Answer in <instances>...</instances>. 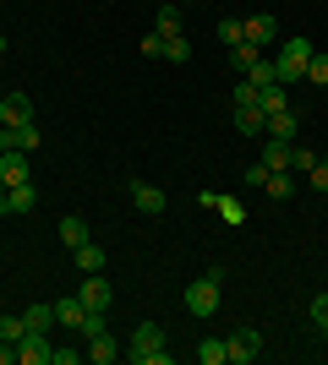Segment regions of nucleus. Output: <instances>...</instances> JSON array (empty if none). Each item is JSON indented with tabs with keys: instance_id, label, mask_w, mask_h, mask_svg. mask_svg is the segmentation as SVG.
Returning <instances> with one entry per match:
<instances>
[{
	"instance_id": "obj_11",
	"label": "nucleus",
	"mask_w": 328,
	"mask_h": 365,
	"mask_svg": "<svg viewBox=\"0 0 328 365\" xmlns=\"http://www.w3.org/2000/svg\"><path fill=\"white\" fill-rule=\"evenodd\" d=\"M22 120H33V98L28 93H6L0 98V125H22Z\"/></svg>"
},
{
	"instance_id": "obj_12",
	"label": "nucleus",
	"mask_w": 328,
	"mask_h": 365,
	"mask_svg": "<svg viewBox=\"0 0 328 365\" xmlns=\"http://www.w3.org/2000/svg\"><path fill=\"white\" fill-rule=\"evenodd\" d=\"M241 28H247V44H257V49H268L274 38H279V22H274L268 11H263V16H247Z\"/></svg>"
},
{
	"instance_id": "obj_35",
	"label": "nucleus",
	"mask_w": 328,
	"mask_h": 365,
	"mask_svg": "<svg viewBox=\"0 0 328 365\" xmlns=\"http://www.w3.org/2000/svg\"><path fill=\"white\" fill-rule=\"evenodd\" d=\"M142 55H148V61H159V55H164V33H148V38H142Z\"/></svg>"
},
{
	"instance_id": "obj_37",
	"label": "nucleus",
	"mask_w": 328,
	"mask_h": 365,
	"mask_svg": "<svg viewBox=\"0 0 328 365\" xmlns=\"http://www.w3.org/2000/svg\"><path fill=\"white\" fill-rule=\"evenodd\" d=\"M235 104H257V88H252L247 76H241V88H235Z\"/></svg>"
},
{
	"instance_id": "obj_16",
	"label": "nucleus",
	"mask_w": 328,
	"mask_h": 365,
	"mask_svg": "<svg viewBox=\"0 0 328 365\" xmlns=\"http://www.w3.org/2000/svg\"><path fill=\"white\" fill-rule=\"evenodd\" d=\"M82 317H88V305H82L77 294L55 300V322H61V327H71V333H77V327H82Z\"/></svg>"
},
{
	"instance_id": "obj_6",
	"label": "nucleus",
	"mask_w": 328,
	"mask_h": 365,
	"mask_svg": "<svg viewBox=\"0 0 328 365\" xmlns=\"http://www.w3.org/2000/svg\"><path fill=\"white\" fill-rule=\"evenodd\" d=\"M49 354H55V344H49V333H39V327H28V333H22V344H16V365H49Z\"/></svg>"
},
{
	"instance_id": "obj_38",
	"label": "nucleus",
	"mask_w": 328,
	"mask_h": 365,
	"mask_svg": "<svg viewBox=\"0 0 328 365\" xmlns=\"http://www.w3.org/2000/svg\"><path fill=\"white\" fill-rule=\"evenodd\" d=\"M77 354L82 349H55V354H49V365H77Z\"/></svg>"
},
{
	"instance_id": "obj_14",
	"label": "nucleus",
	"mask_w": 328,
	"mask_h": 365,
	"mask_svg": "<svg viewBox=\"0 0 328 365\" xmlns=\"http://www.w3.org/2000/svg\"><path fill=\"white\" fill-rule=\"evenodd\" d=\"M235 131H247V137H268V115L257 104H235Z\"/></svg>"
},
{
	"instance_id": "obj_1",
	"label": "nucleus",
	"mask_w": 328,
	"mask_h": 365,
	"mask_svg": "<svg viewBox=\"0 0 328 365\" xmlns=\"http://www.w3.org/2000/svg\"><path fill=\"white\" fill-rule=\"evenodd\" d=\"M126 360H137V365H170L164 327H159V322H137V327H131V338H126Z\"/></svg>"
},
{
	"instance_id": "obj_9",
	"label": "nucleus",
	"mask_w": 328,
	"mask_h": 365,
	"mask_svg": "<svg viewBox=\"0 0 328 365\" xmlns=\"http://www.w3.org/2000/svg\"><path fill=\"white\" fill-rule=\"evenodd\" d=\"M77 300L88 305V311H109V300H115V289H109L104 273H88V284L77 289Z\"/></svg>"
},
{
	"instance_id": "obj_34",
	"label": "nucleus",
	"mask_w": 328,
	"mask_h": 365,
	"mask_svg": "<svg viewBox=\"0 0 328 365\" xmlns=\"http://www.w3.org/2000/svg\"><path fill=\"white\" fill-rule=\"evenodd\" d=\"M22 333H28L22 317H0V344H22Z\"/></svg>"
},
{
	"instance_id": "obj_39",
	"label": "nucleus",
	"mask_w": 328,
	"mask_h": 365,
	"mask_svg": "<svg viewBox=\"0 0 328 365\" xmlns=\"http://www.w3.org/2000/svg\"><path fill=\"white\" fill-rule=\"evenodd\" d=\"M16 360V344H0V365H11Z\"/></svg>"
},
{
	"instance_id": "obj_18",
	"label": "nucleus",
	"mask_w": 328,
	"mask_h": 365,
	"mask_svg": "<svg viewBox=\"0 0 328 365\" xmlns=\"http://www.w3.org/2000/svg\"><path fill=\"white\" fill-rule=\"evenodd\" d=\"M61 240L71 245V251H77V245H88V240H94V235H88V218L66 213V218H61Z\"/></svg>"
},
{
	"instance_id": "obj_23",
	"label": "nucleus",
	"mask_w": 328,
	"mask_h": 365,
	"mask_svg": "<svg viewBox=\"0 0 328 365\" xmlns=\"http://www.w3.org/2000/svg\"><path fill=\"white\" fill-rule=\"evenodd\" d=\"M257 109H263V115H279V109H290V88H279V82H274V88H263V93H257Z\"/></svg>"
},
{
	"instance_id": "obj_8",
	"label": "nucleus",
	"mask_w": 328,
	"mask_h": 365,
	"mask_svg": "<svg viewBox=\"0 0 328 365\" xmlns=\"http://www.w3.org/2000/svg\"><path fill=\"white\" fill-rule=\"evenodd\" d=\"M0 180H6V191L33 180V153H0Z\"/></svg>"
},
{
	"instance_id": "obj_25",
	"label": "nucleus",
	"mask_w": 328,
	"mask_h": 365,
	"mask_svg": "<svg viewBox=\"0 0 328 365\" xmlns=\"http://www.w3.org/2000/svg\"><path fill=\"white\" fill-rule=\"evenodd\" d=\"M154 33L175 38V33H181V6H159V16H154Z\"/></svg>"
},
{
	"instance_id": "obj_24",
	"label": "nucleus",
	"mask_w": 328,
	"mask_h": 365,
	"mask_svg": "<svg viewBox=\"0 0 328 365\" xmlns=\"http://www.w3.org/2000/svg\"><path fill=\"white\" fill-rule=\"evenodd\" d=\"M22 322H28V327H39V333L61 327V322H55V300H49V305H28V311H22Z\"/></svg>"
},
{
	"instance_id": "obj_15",
	"label": "nucleus",
	"mask_w": 328,
	"mask_h": 365,
	"mask_svg": "<svg viewBox=\"0 0 328 365\" xmlns=\"http://www.w3.org/2000/svg\"><path fill=\"white\" fill-rule=\"evenodd\" d=\"M296 131H301V115H296V109L268 115V137H274V142H296Z\"/></svg>"
},
{
	"instance_id": "obj_40",
	"label": "nucleus",
	"mask_w": 328,
	"mask_h": 365,
	"mask_svg": "<svg viewBox=\"0 0 328 365\" xmlns=\"http://www.w3.org/2000/svg\"><path fill=\"white\" fill-rule=\"evenodd\" d=\"M0 202H6V180H0Z\"/></svg>"
},
{
	"instance_id": "obj_19",
	"label": "nucleus",
	"mask_w": 328,
	"mask_h": 365,
	"mask_svg": "<svg viewBox=\"0 0 328 365\" xmlns=\"http://www.w3.org/2000/svg\"><path fill=\"white\" fill-rule=\"evenodd\" d=\"M263 169H290V142H274L263 137V158H257Z\"/></svg>"
},
{
	"instance_id": "obj_3",
	"label": "nucleus",
	"mask_w": 328,
	"mask_h": 365,
	"mask_svg": "<svg viewBox=\"0 0 328 365\" xmlns=\"http://www.w3.org/2000/svg\"><path fill=\"white\" fill-rule=\"evenodd\" d=\"M219 289H224V284H214V278H192L187 294H181V305H187L192 317H214L219 311Z\"/></svg>"
},
{
	"instance_id": "obj_17",
	"label": "nucleus",
	"mask_w": 328,
	"mask_h": 365,
	"mask_svg": "<svg viewBox=\"0 0 328 365\" xmlns=\"http://www.w3.org/2000/svg\"><path fill=\"white\" fill-rule=\"evenodd\" d=\"M88 360H99V365L121 360V338H115V333H99V338H88Z\"/></svg>"
},
{
	"instance_id": "obj_27",
	"label": "nucleus",
	"mask_w": 328,
	"mask_h": 365,
	"mask_svg": "<svg viewBox=\"0 0 328 365\" xmlns=\"http://www.w3.org/2000/svg\"><path fill=\"white\" fill-rule=\"evenodd\" d=\"M164 61H170V66H187V61H192V44H187V33L164 38Z\"/></svg>"
},
{
	"instance_id": "obj_32",
	"label": "nucleus",
	"mask_w": 328,
	"mask_h": 365,
	"mask_svg": "<svg viewBox=\"0 0 328 365\" xmlns=\"http://www.w3.org/2000/svg\"><path fill=\"white\" fill-rule=\"evenodd\" d=\"M77 333H82V338H99V333H109V311H88Z\"/></svg>"
},
{
	"instance_id": "obj_22",
	"label": "nucleus",
	"mask_w": 328,
	"mask_h": 365,
	"mask_svg": "<svg viewBox=\"0 0 328 365\" xmlns=\"http://www.w3.org/2000/svg\"><path fill=\"white\" fill-rule=\"evenodd\" d=\"M257 61H263V49H257V44H247V38H241V44H230V66H235L241 76H247Z\"/></svg>"
},
{
	"instance_id": "obj_20",
	"label": "nucleus",
	"mask_w": 328,
	"mask_h": 365,
	"mask_svg": "<svg viewBox=\"0 0 328 365\" xmlns=\"http://www.w3.org/2000/svg\"><path fill=\"white\" fill-rule=\"evenodd\" d=\"M263 191H268V197H274V202H290V191H296V180H290V169H268Z\"/></svg>"
},
{
	"instance_id": "obj_41",
	"label": "nucleus",
	"mask_w": 328,
	"mask_h": 365,
	"mask_svg": "<svg viewBox=\"0 0 328 365\" xmlns=\"http://www.w3.org/2000/svg\"><path fill=\"white\" fill-rule=\"evenodd\" d=\"M323 338H328V333H323Z\"/></svg>"
},
{
	"instance_id": "obj_31",
	"label": "nucleus",
	"mask_w": 328,
	"mask_h": 365,
	"mask_svg": "<svg viewBox=\"0 0 328 365\" xmlns=\"http://www.w3.org/2000/svg\"><path fill=\"white\" fill-rule=\"evenodd\" d=\"M312 164H317V153H312V148H301V142H290V175H307Z\"/></svg>"
},
{
	"instance_id": "obj_36",
	"label": "nucleus",
	"mask_w": 328,
	"mask_h": 365,
	"mask_svg": "<svg viewBox=\"0 0 328 365\" xmlns=\"http://www.w3.org/2000/svg\"><path fill=\"white\" fill-rule=\"evenodd\" d=\"M307 175H312V185H317V191H323V197H328V164H323V158H317V164L307 169Z\"/></svg>"
},
{
	"instance_id": "obj_13",
	"label": "nucleus",
	"mask_w": 328,
	"mask_h": 365,
	"mask_svg": "<svg viewBox=\"0 0 328 365\" xmlns=\"http://www.w3.org/2000/svg\"><path fill=\"white\" fill-rule=\"evenodd\" d=\"M33 202H39V191H33V180H22V185H11V191H6L0 213H6V218H16V213H33Z\"/></svg>"
},
{
	"instance_id": "obj_2",
	"label": "nucleus",
	"mask_w": 328,
	"mask_h": 365,
	"mask_svg": "<svg viewBox=\"0 0 328 365\" xmlns=\"http://www.w3.org/2000/svg\"><path fill=\"white\" fill-rule=\"evenodd\" d=\"M312 38H284L279 55H274V76H279V88H296L307 82V61H312Z\"/></svg>"
},
{
	"instance_id": "obj_26",
	"label": "nucleus",
	"mask_w": 328,
	"mask_h": 365,
	"mask_svg": "<svg viewBox=\"0 0 328 365\" xmlns=\"http://www.w3.org/2000/svg\"><path fill=\"white\" fill-rule=\"evenodd\" d=\"M214 38H219V44H241V38H247V28H241V16H219Z\"/></svg>"
},
{
	"instance_id": "obj_29",
	"label": "nucleus",
	"mask_w": 328,
	"mask_h": 365,
	"mask_svg": "<svg viewBox=\"0 0 328 365\" xmlns=\"http://www.w3.org/2000/svg\"><path fill=\"white\" fill-rule=\"evenodd\" d=\"M307 322H312L317 333H328V289L312 294V305H307Z\"/></svg>"
},
{
	"instance_id": "obj_4",
	"label": "nucleus",
	"mask_w": 328,
	"mask_h": 365,
	"mask_svg": "<svg viewBox=\"0 0 328 365\" xmlns=\"http://www.w3.org/2000/svg\"><path fill=\"white\" fill-rule=\"evenodd\" d=\"M257 354H263V333L257 327H241V333L224 338V365H252Z\"/></svg>"
},
{
	"instance_id": "obj_7",
	"label": "nucleus",
	"mask_w": 328,
	"mask_h": 365,
	"mask_svg": "<svg viewBox=\"0 0 328 365\" xmlns=\"http://www.w3.org/2000/svg\"><path fill=\"white\" fill-rule=\"evenodd\" d=\"M0 153H39V125H0Z\"/></svg>"
},
{
	"instance_id": "obj_10",
	"label": "nucleus",
	"mask_w": 328,
	"mask_h": 365,
	"mask_svg": "<svg viewBox=\"0 0 328 365\" xmlns=\"http://www.w3.org/2000/svg\"><path fill=\"white\" fill-rule=\"evenodd\" d=\"M126 191H131V207H137V213H148V218H159V213H164V191H159V185L131 180Z\"/></svg>"
},
{
	"instance_id": "obj_5",
	"label": "nucleus",
	"mask_w": 328,
	"mask_h": 365,
	"mask_svg": "<svg viewBox=\"0 0 328 365\" xmlns=\"http://www.w3.org/2000/svg\"><path fill=\"white\" fill-rule=\"evenodd\" d=\"M197 202H203V207H208V213H219V224H247V202H241V197H224V191H203V197H197Z\"/></svg>"
},
{
	"instance_id": "obj_33",
	"label": "nucleus",
	"mask_w": 328,
	"mask_h": 365,
	"mask_svg": "<svg viewBox=\"0 0 328 365\" xmlns=\"http://www.w3.org/2000/svg\"><path fill=\"white\" fill-rule=\"evenodd\" d=\"M307 82L328 88V55H323V49H312V61H307Z\"/></svg>"
},
{
	"instance_id": "obj_30",
	"label": "nucleus",
	"mask_w": 328,
	"mask_h": 365,
	"mask_svg": "<svg viewBox=\"0 0 328 365\" xmlns=\"http://www.w3.org/2000/svg\"><path fill=\"white\" fill-rule=\"evenodd\" d=\"M247 82H252L257 93H263V88H274V82H279V76H274V61H257V66L247 71Z\"/></svg>"
},
{
	"instance_id": "obj_28",
	"label": "nucleus",
	"mask_w": 328,
	"mask_h": 365,
	"mask_svg": "<svg viewBox=\"0 0 328 365\" xmlns=\"http://www.w3.org/2000/svg\"><path fill=\"white\" fill-rule=\"evenodd\" d=\"M197 365H224V338H203L197 344Z\"/></svg>"
},
{
	"instance_id": "obj_21",
	"label": "nucleus",
	"mask_w": 328,
	"mask_h": 365,
	"mask_svg": "<svg viewBox=\"0 0 328 365\" xmlns=\"http://www.w3.org/2000/svg\"><path fill=\"white\" fill-rule=\"evenodd\" d=\"M71 257H77V267H82V273H104V245H94V240H88V245H77V251H71Z\"/></svg>"
}]
</instances>
